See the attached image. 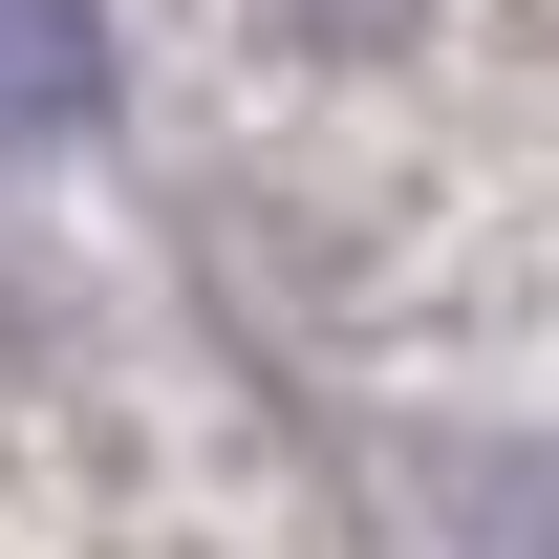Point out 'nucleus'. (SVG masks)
Instances as JSON below:
<instances>
[{"label":"nucleus","mask_w":559,"mask_h":559,"mask_svg":"<svg viewBox=\"0 0 559 559\" xmlns=\"http://www.w3.org/2000/svg\"><path fill=\"white\" fill-rule=\"evenodd\" d=\"M259 22H280V44H301V66H366V44H409L430 0H259Z\"/></svg>","instance_id":"nucleus-3"},{"label":"nucleus","mask_w":559,"mask_h":559,"mask_svg":"<svg viewBox=\"0 0 559 559\" xmlns=\"http://www.w3.org/2000/svg\"><path fill=\"white\" fill-rule=\"evenodd\" d=\"M108 130V0H0V151Z\"/></svg>","instance_id":"nucleus-1"},{"label":"nucleus","mask_w":559,"mask_h":559,"mask_svg":"<svg viewBox=\"0 0 559 559\" xmlns=\"http://www.w3.org/2000/svg\"><path fill=\"white\" fill-rule=\"evenodd\" d=\"M474 559H559V452H495L474 474Z\"/></svg>","instance_id":"nucleus-2"}]
</instances>
